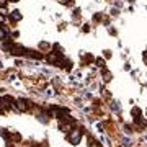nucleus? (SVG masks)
Segmentation results:
<instances>
[{"label": "nucleus", "mask_w": 147, "mask_h": 147, "mask_svg": "<svg viewBox=\"0 0 147 147\" xmlns=\"http://www.w3.org/2000/svg\"><path fill=\"white\" fill-rule=\"evenodd\" d=\"M44 95H46V96H53V95H54V93H53V88H47Z\"/></svg>", "instance_id": "11"}, {"label": "nucleus", "mask_w": 147, "mask_h": 147, "mask_svg": "<svg viewBox=\"0 0 147 147\" xmlns=\"http://www.w3.org/2000/svg\"><path fill=\"white\" fill-rule=\"evenodd\" d=\"M46 61H47V62H51V64H59V57H57V54H56V53H51L46 57Z\"/></svg>", "instance_id": "3"}, {"label": "nucleus", "mask_w": 147, "mask_h": 147, "mask_svg": "<svg viewBox=\"0 0 147 147\" xmlns=\"http://www.w3.org/2000/svg\"><path fill=\"white\" fill-rule=\"evenodd\" d=\"M103 80H105V82H110L111 80V74L108 72V70H103Z\"/></svg>", "instance_id": "6"}, {"label": "nucleus", "mask_w": 147, "mask_h": 147, "mask_svg": "<svg viewBox=\"0 0 147 147\" xmlns=\"http://www.w3.org/2000/svg\"><path fill=\"white\" fill-rule=\"evenodd\" d=\"M80 139H82V131H79V129H77V131H72L67 136V141L70 142V144H74V146H79Z\"/></svg>", "instance_id": "1"}, {"label": "nucleus", "mask_w": 147, "mask_h": 147, "mask_svg": "<svg viewBox=\"0 0 147 147\" xmlns=\"http://www.w3.org/2000/svg\"><path fill=\"white\" fill-rule=\"evenodd\" d=\"M3 20H5V16H3V15H0V23H2Z\"/></svg>", "instance_id": "12"}, {"label": "nucleus", "mask_w": 147, "mask_h": 147, "mask_svg": "<svg viewBox=\"0 0 147 147\" xmlns=\"http://www.w3.org/2000/svg\"><path fill=\"white\" fill-rule=\"evenodd\" d=\"M0 103H3V106H7V108H11V106L15 105V100H13V98H11V96H2V98H0Z\"/></svg>", "instance_id": "2"}, {"label": "nucleus", "mask_w": 147, "mask_h": 147, "mask_svg": "<svg viewBox=\"0 0 147 147\" xmlns=\"http://www.w3.org/2000/svg\"><path fill=\"white\" fill-rule=\"evenodd\" d=\"M96 65H98V67L100 69H105V59H96Z\"/></svg>", "instance_id": "7"}, {"label": "nucleus", "mask_w": 147, "mask_h": 147, "mask_svg": "<svg viewBox=\"0 0 147 147\" xmlns=\"http://www.w3.org/2000/svg\"><path fill=\"white\" fill-rule=\"evenodd\" d=\"M8 15H10L11 21H15V23H16V21H20V20H21V13H20L18 10H13L11 13H8Z\"/></svg>", "instance_id": "4"}, {"label": "nucleus", "mask_w": 147, "mask_h": 147, "mask_svg": "<svg viewBox=\"0 0 147 147\" xmlns=\"http://www.w3.org/2000/svg\"><path fill=\"white\" fill-rule=\"evenodd\" d=\"M11 2H18V0H11Z\"/></svg>", "instance_id": "13"}, {"label": "nucleus", "mask_w": 147, "mask_h": 147, "mask_svg": "<svg viewBox=\"0 0 147 147\" xmlns=\"http://www.w3.org/2000/svg\"><path fill=\"white\" fill-rule=\"evenodd\" d=\"M7 33H8L7 30H3V28H0V39H5V38H7Z\"/></svg>", "instance_id": "9"}, {"label": "nucleus", "mask_w": 147, "mask_h": 147, "mask_svg": "<svg viewBox=\"0 0 147 147\" xmlns=\"http://www.w3.org/2000/svg\"><path fill=\"white\" fill-rule=\"evenodd\" d=\"M0 15H3V16H7L8 15V10H7L3 5H0Z\"/></svg>", "instance_id": "8"}, {"label": "nucleus", "mask_w": 147, "mask_h": 147, "mask_svg": "<svg viewBox=\"0 0 147 147\" xmlns=\"http://www.w3.org/2000/svg\"><path fill=\"white\" fill-rule=\"evenodd\" d=\"M111 108H113L115 111H119V106H118V103H116V101H115V103H111Z\"/></svg>", "instance_id": "10"}, {"label": "nucleus", "mask_w": 147, "mask_h": 147, "mask_svg": "<svg viewBox=\"0 0 147 147\" xmlns=\"http://www.w3.org/2000/svg\"><path fill=\"white\" fill-rule=\"evenodd\" d=\"M26 54L30 56V57H34V59H42V56L39 53H36V51H28L26 49Z\"/></svg>", "instance_id": "5"}]
</instances>
